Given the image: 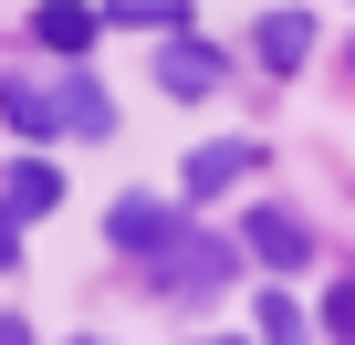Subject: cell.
I'll return each instance as SVG.
<instances>
[{
  "label": "cell",
  "instance_id": "cell-3",
  "mask_svg": "<svg viewBox=\"0 0 355 345\" xmlns=\"http://www.w3.org/2000/svg\"><path fill=\"white\" fill-rule=\"evenodd\" d=\"M251 251H261L272 272H303V262H313V230H303L293 210H251Z\"/></svg>",
  "mask_w": 355,
  "mask_h": 345
},
{
  "label": "cell",
  "instance_id": "cell-9",
  "mask_svg": "<svg viewBox=\"0 0 355 345\" xmlns=\"http://www.w3.org/2000/svg\"><path fill=\"white\" fill-rule=\"evenodd\" d=\"M303 53H313V22H303V11H272V22H261V63H272V74H293Z\"/></svg>",
  "mask_w": 355,
  "mask_h": 345
},
{
  "label": "cell",
  "instance_id": "cell-8",
  "mask_svg": "<svg viewBox=\"0 0 355 345\" xmlns=\"http://www.w3.org/2000/svg\"><path fill=\"white\" fill-rule=\"evenodd\" d=\"M32 32H42L53 53H84V42H94V11H84V0H42V11H32Z\"/></svg>",
  "mask_w": 355,
  "mask_h": 345
},
{
  "label": "cell",
  "instance_id": "cell-5",
  "mask_svg": "<svg viewBox=\"0 0 355 345\" xmlns=\"http://www.w3.org/2000/svg\"><path fill=\"white\" fill-rule=\"evenodd\" d=\"M105 230H115V251H167V230H178V220H167L157 199H115V220H105Z\"/></svg>",
  "mask_w": 355,
  "mask_h": 345
},
{
  "label": "cell",
  "instance_id": "cell-15",
  "mask_svg": "<svg viewBox=\"0 0 355 345\" xmlns=\"http://www.w3.org/2000/svg\"><path fill=\"white\" fill-rule=\"evenodd\" d=\"M0 262H11V210H0Z\"/></svg>",
  "mask_w": 355,
  "mask_h": 345
},
{
  "label": "cell",
  "instance_id": "cell-12",
  "mask_svg": "<svg viewBox=\"0 0 355 345\" xmlns=\"http://www.w3.org/2000/svg\"><path fill=\"white\" fill-rule=\"evenodd\" d=\"M261 345H303V314H293L282 293H261Z\"/></svg>",
  "mask_w": 355,
  "mask_h": 345
},
{
  "label": "cell",
  "instance_id": "cell-2",
  "mask_svg": "<svg viewBox=\"0 0 355 345\" xmlns=\"http://www.w3.org/2000/svg\"><path fill=\"white\" fill-rule=\"evenodd\" d=\"M0 126L11 136H63V84H0Z\"/></svg>",
  "mask_w": 355,
  "mask_h": 345
},
{
  "label": "cell",
  "instance_id": "cell-13",
  "mask_svg": "<svg viewBox=\"0 0 355 345\" xmlns=\"http://www.w3.org/2000/svg\"><path fill=\"white\" fill-rule=\"evenodd\" d=\"M324 335H345V345H355V283H334V293H324Z\"/></svg>",
  "mask_w": 355,
  "mask_h": 345
},
{
  "label": "cell",
  "instance_id": "cell-16",
  "mask_svg": "<svg viewBox=\"0 0 355 345\" xmlns=\"http://www.w3.org/2000/svg\"><path fill=\"white\" fill-rule=\"evenodd\" d=\"M220 345H230V335H220Z\"/></svg>",
  "mask_w": 355,
  "mask_h": 345
},
{
  "label": "cell",
  "instance_id": "cell-6",
  "mask_svg": "<svg viewBox=\"0 0 355 345\" xmlns=\"http://www.w3.org/2000/svg\"><path fill=\"white\" fill-rule=\"evenodd\" d=\"M53 199H63V178H53V157H21V167H11V189H0V210H21V220H42Z\"/></svg>",
  "mask_w": 355,
  "mask_h": 345
},
{
  "label": "cell",
  "instance_id": "cell-10",
  "mask_svg": "<svg viewBox=\"0 0 355 345\" xmlns=\"http://www.w3.org/2000/svg\"><path fill=\"white\" fill-rule=\"evenodd\" d=\"M63 126H73V136H115V105H105V84H84V74H73V84H63Z\"/></svg>",
  "mask_w": 355,
  "mask_h": 345
},
{
  "label": "cell",
  "instance_id": "cell-14",
  "mask_svg": "<svg viewBox=\"0 0 355 345\" xmlns=\"http://www.w3.org/2000/svg\"><path fill=\"white\" fill-rule=\"evenodd\" d=\"M0 345H32V324H21V314H0Z\"/></svg>",
  "mask_w": 355,
  "mask_h": 345
},
{
  "label": "cell",
  "instance_id": "cell-4",
  "mask_svg": "<svg viewBox=\"0 0 355 345\" xmlns=\"http://www.w3.org/2000/svg\"><path fill=\"white\" fill-rule=\"evenodd\" d=\"M157 84H167V94H209V84H220V53L167 32V53H157Z\"/></svg>",
  "mask_w": 355,
  "mask_h": 345
},
{
  "label": "cell",
  "instance_id": "cell-1",
  "mask_svg": "<svg viewBox=\"0 0 355 345\" xmlns=\"http://www.w3.org/2000/svg\"><path fill=\"white\" fill-rule=\"evenodd\" d=\"M157 272H167V293H189V303H199V293H220V283H230V241H209V230H189V220H178Z\"/></svg>",
  "mask_w": 355,
  "mask_h": 345
},
{
  "label": "cell",
  "instance_id": "cell-7",
  "mask_svg": "<svg viewBox=\"0 0 355 345\" xmlns=\"http://www.w3.org/2000/svg\"><path fill=\"white\" fill-rule=\"evenodd\" d=\"M241 167H251V146H241V136H220V146H199V157H189V199H220V189L241 178Z\"/></svg>",
  "mask_w": 355,
  "mask_h": 345
},
{
  "label": "cell",
  "instance_id": "cell-11",
  "mask_svg": "<svg viewBox=\"0 0 355 345\" xmlns=\"http://www.w3.org/2000/svg\"><path fill=\"white\" fill-rule=\"evenodd\" d=\"M105 22H136V32H189V0H105Z\"/></svg>",
  "mask_w": 355,
  "mask_h": 345
}]
</instances>
